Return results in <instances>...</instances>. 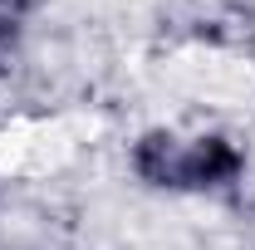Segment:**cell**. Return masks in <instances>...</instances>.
<instances>
[{"label":"cell","mask_w":255,"mask_h":250,"mask_svg":"<svg viewBox=\"0 0 255 250\" xmlns=\"http://www.w3.org/2000/svg\"><path fill=\"white\" fill-rule=\"evenodd\" d=\"M30 15H20V10H10V5H0V79L15 69V59L25 54V44H30Z\"/></svg>","instance_id":"3"},{"label":"cell","mask_w":255,"mask_h":250,"mask_svg":"<svg viewBox=\"0 0 255 250\" xmlns=\"http://www.w3.org/2000/svg\"><path fill=\"white\" fill-rule=\"evenodd\" d=\"M182 147L187 132L172 123H147L123 142L128 182L147 196H182Z\"/></svg>","instance_id":"2"},{"label":"cell","mask_w":255,"mask_h":250,"mask_svg":"<svg viewBox=\"0 0 255 250\" xmlns=\"http://www.w3.org/2000/svg\"><path fill=\"white\" fill-rule=\"evenodd\" d=\"M251 74H255V59H251Z\"/></svg>","instance_id":"5"},{"label":"cell","mask_w":255,"mask_h":250,"mask_svg":"<svg viewBox=\"0 0 255 250\" xmlns=\"http://www.w3.org/2000/svg\"><path fill=\"white\" fill-rule=\"evenodd\" d=\"M251 177V147L231 127H196L182 147V196L221 201L236 196Z\"/></svg>","instance_id":"1"},{"label":"cell","mask_w":255,"mask_h":250,"mask_svg":"<svg viewBox=\"0 0 255 250\" xmlns=\"http://www.w3.org/2000/svg\"><path fill=\"white\" fill-rule=\"evenodd\" d=\"M5 201H10V182H5V172H0V226H5Z\"/></svg>","instance_id":"4"}]
</instances>
